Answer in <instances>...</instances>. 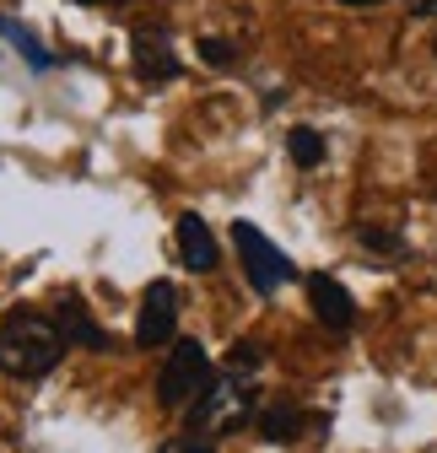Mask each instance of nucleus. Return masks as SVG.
<instances>
[{"mask_svg": "<svg viewBox=\"0 0 437 453\" xmlns=\"http://www.w3.org/2000/svg\"><path fill=\"white\" fill-rule=\"evenodd\" d=\"M71 346L65 329L43 319V313H12L6 324H0V372L12 378H43L54 372V362H60V351Z\"/></svg>", "mask_w": 437, "mask_h": 453, "instance_id": "obj_1", "label": "nucleus"}, {"mask_svg": "<svg viewBox=\"0 0 437 453\" xmlns=\"http://www.w3.org/2000/svg\"><path fill=\"white\" fill-rule=\"evenodd\" d=\"M205 388H211V357H205V346H200V340H173L168 362H162V378H157V405H168V411L195 405Z\"/></svg>", "mask_w": 437, "mask_h": 453, "instance_id": "obj_2", "label": "nucleus"}, {"mask_svg": "<svg viewBox=\"0 0 437 453\" xmlns=\"http://www.w3.org/2000/svg\"><path fill=\"white\" fill-rule=\"evenodd\" d=\"M233 243H238V259H243V275H249V287L259 292V297H276L287 280L297 275V265L270 243L254 221H233Z\"/></svg>", "mask_w": 437, "mask_h": 453, "instance_id": "obj_3", "label": "nucleus"}, {"mask_svg": "<svg viewBox=\"0 0 437 453\" xmlns=\"http://www.w3.org/2000/svg\"><path fill=\"white\" fill-rule=\"evenodd\" d=\"M179 334V287L173 280H151L146 297H141V313H135V346H168Z\"/></svg>", "mask_w": 437, "mask_h": 453, "instance_id": "obj_4", "label": "nucleus"}, {"mask_svg": "<svg viewBox=\"0 0 437 453\" xmlns=\"http://www.w3.org/2000/svg\"><path fill=\"white\" fill-rule=\"evenodd\" d=\"M308 303H313L324 329H351L356 324V303H351V292L335 275H308Z\"/></svg>", "mask_w": 437, "mask_h": 453, "instance_id": "obj_5", "label": "nucleus"}, {"mask_svg": "<svg viewBox=\"0 0 437 453\" xmlns=\"http://www.w3.org/2000/svg\"><path fill=\"white\" fill-rule=\"evenodd\" d=\"M179 265L184 270H195V275H205V270H216V238H211V226H205V216H179Z\"/></svg>", "mask_w": 437, "mask_h": 453, "instance_id": "obj_6", "label": "nucleus"}, {"mask_svg": "<svg viewBox=\"0 0 437 453\" xmlns=\"http://www.w3.org/2000/svg\"><path fill=\"white\" fill-rule=\"evenodd\" d=\"M60 329H65L71 346H87V351H108V346H114V340H108V329L92 324V313H87L81 297H60Z\"/></svg>", "mask_w": 437, "mask_h": 453, "instance_id": "obj_7", "label": "nucleus"}, {"mask_svg": "<svg viewBox=\"0 0 437 453\" xmlns=\"http://www.w3.org/2000/svg\"><path fill=\"white\" fill-rule=\"evenodd\" d=\"M135 71H141V76H157V81H173V76H179V60L168 54V43H162V38L141 33V38H135Z\"/></svg>", "mask_w": 437, "mask_h": 453, "instance_id": "obj_8", "label": "nucleus"}, {"mask_svg": "<svg viewBox=\"0 0 437 453\" xmlns=\"http://www.w3.org/2000/svg\"><path fill=\"white\" fill-rule=\"evenodd\" d=\"M303 432V411L297 405H270L264 416H259V437L264 442H292Z\"/></svg>", "mask_w": 437, "mask_h": 453, "instance_id": "obj_9", "label": "nucleus"}, {"mask_svg": "<svg viewBox=\"0 0 437 453\" xmlns=\"http://www.w3.org/2000/svg\"><path fill=\"white\" fill-rule=\"evenodd\" d=\"M0 33H6V38L17 43V54H22V60H27L33 71H54V54H43V49L33 43V33H27L17 17H0Z\"/></svg>", "mask_w": 437, "mask_h": 453, "instance_id": "obj_10", "label": "nucleus"}, {"mask_svg": "<svg viewBox=\"0 0 437 453\" xmlns=\"http://www.w3.org/2000/svg\"><path fill=\"white\" fill-rule=\"evenodd\" d=\"M287 151H292L297 167H318V162H324V135L308 130V125H297V130L287 135Z\"/></svg>", "mask_w": 437, "mask_h": 453, "instance_id": "obj_11", "label": "nucleus"}, {"mask_svg": "<svg viewBox=\"0 0 437 453\" xmlns=\"http://www.w3.org/2000/svg\"><path fill=\"white\" fill-rule=\"evenodd\" d=\"M264 362V351H259V340H238V346L227 351V372H254Z\"/></svg>", "mask_w": 437, "mask_h": 453, "instance_id": "obj_12", "label": "nucleus"}, {"mask_svg": "<svg viewBox=\"0 0 437 453\" xmlns=\"http://www.w3.org/2000/svg\"><path fill=\"white\" fill-rule=\"evenodd\" d=\"M200 60H205V65H233L238 49H233L227 38H205V43H200Z\"/></svg>", "mask_w": 437, "mask_h": 453, "instance_id": "obj_13", "label": "nucleus"}, {"mask_svg": "<svg viewBox=\"0 0 437 453\" xmlns=\"http://www.w3.org/2000/svg\"><path fill=\"white\" fill-rule=\"evenodd\" d=\"M367 249H389V254H400V238L395 233H372V226H362V233H356Z\"/></svg>", "mask_w": 437, "mask_h": 453, "instance_id": "obj_14", "label": "nucleus"}, {"mask_svg": "<svg viewBox=\"0 0 437 453\" xmlns=\"http://www.w3.org/2000/svg\"><path fill=\"white\" fill-rule=\"evenodd\" d=\"M416 17H437V0H416Z\"/></svg>", "mask_w": 437, "mask_h": 453, "instance_id": "obj_15", "label": "nucleus"}, {"mask_svg": "<svg viewBox=\"0 0 437 453\" xmlns=\"http://www.w3.org/2000/svg\"><path fill=\"white\" fill-rule=\"evenodd\" d=\"M341 6H378V0H341Z\"/></svg>", "mask_w": 437, "mask_h": 453, "instance_id": "obj_16", "label": "nucleus"}, {"mask_svg": "<svg viewBox=\"0 0 437 453\" xmlns=\"http://www.w3.org/2000/svg\"><path fill=\"white\" fill-rule=\"evenodd\" d=\"M432 54H437V43H432Z\"/></svg>", "mask_w": 437, "mask_h": 453, "instance_id": "obj_17", "label": "nucleus"}]
</instances>
